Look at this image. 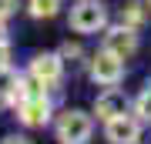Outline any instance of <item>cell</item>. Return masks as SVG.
I'll use <instances>...</instances> for the list:
<instances>
[{
    "label": "cell",
    "mask_w": 151,
    "mask_h": 144,
    "mask_svg": "<svg viewBox=\"0 0 151 144\" xmlns=\"http://www.w3.org/2000/svg\"><path fill=\"white\" fill-rule=\"evenodd\" d=\"M104 4L101 0H81V4H74V10H70V27L81 34H94L97 27H104Z\"/></svg>",
    "instance_id": "6da1fadb"
},
{
    "label": "cell",
    "mask_w": 151,
    "mask_h": 144,
    "mask_svg": "<svg viewBox=\"0 0 151 144\" xmlns=\"http://www.w3.org/2000/svg\"><path fill=\"white\" fill-rule=\"evenodd\" d=\"M17 80H20V77H17L10 67H0V94H4V97H7V94H14Z\"/></svg>",
    "instance_id": "8fae6325"
},
{
    "label": "cell",
    "mask_w": 151,
    "mask_h": 144,
    "mask_svg": "<svg viewBox=\"0 0 151 144\" xmlns=\"http://www.w3.org/2000/svg\"><path fill=\"white\" fill-rule=\"evenodd\" d=\"M121 74H124L121 57H114L111 50H101V54L91 60V77H94V80H101V84H118Z\"/></svg>",
    "instance_id": "3957f363"
},
{
    "label": "cell",
    "mask_w": 151,
    "mask_h": 144,
    "mask_svg": "<svg viewBox=\"0 0 151 144\" xmlns=\"http://www.w3.org/2000/svg\"><path fill=\"white\" fill-rule=\"evenodd\" d=\"M57 138H60V144H84L87 138H91V117L81 114V111L60 114V121H57Z\"/></svg>",
    "instance_id": "7a4b0ae2"
},
{
    "label": "cell",
    "mask_w": 151,
    "mask_h": 144,
    "mask_svg": "<svg viewBox=\"0 0 151 144\" xmlns=\"http://www.w3.org/2000/svg\"><path fill=\"white\" fill-rule=\"evenodd\" d=\"M148 4H151V0H148Z\"/></svg>",
    "instance_id": "2e32d148"
},
{
    "label": "cell",
    "mask_w": 151,
    "mask_h": 144,
    "mask_svg": "<svg viewBox=\"0 0 151 144\" xmlns=\"http://www.w3.org/2000/svg\"><path fill=\"white\" fill-rule=\"evenodd\" d=\"M138 114H141V121H151V91L138 97Z\"/></svg>",
    "instance_id": "7c38bea8"
},
{
    "label": "cell",
    "mask_w": 151,
    "mask_h": 144,
    "mask_svg": "<svg viewBox=\"0 0 151 144\" xmlns=\"http://www.w3.org/2000/svg\"><path fill=\"white\" fill-rule=\"evenodd\" d=\"M30 14L34 17H54L57 14V0H30Z\"/></svg>",
    "instance_id": "30bf717a"
},
{
    "label": "cell",
    "mask_w": 151,
    "mask_h": 144,
    "mask_svg": "<svg viewBox=\"0 0 151 144\" xmlns=\"http://www.w3.org/2000/svg\"><path fill=\"white\" fill-rule=\"evenodd\" d=\"M104 50H111L114 54V57H131V54H134L138 50V37H134V34H131V27H114V30L111 34H104Z\"/></svg>",
    "instance_id": "277c9868"
},
{
    "label": "cell",
    "mask_w": 151,
    "mask_h": 144,
    "mask_svg": "<svg viewBox=\"0 0 151 144\" xmlns=\"http://www.w3.org/2000/svg\"><path fill=\"white\" fill-rule=\"evenodd\" d=\"M4 144H30V141H27V138H7Z\"/></svg>",
    "instance_id": "5bb4252c"
},
{
    "label": "cell",
    "mask_w": 151,
    "mask_h": 144,
    "mask_svg": "<svg viewBox=\"0 0 151 144\" xmlns=\"http://www.w3.org/2000/svg\"><path fill=\"white\" fill-rule=\"evenodd\" d=\"M0 40H4V24H0Z\"/></svg>",
    "instance_id": "9a60e30c"
},
{
    "label": "cell",
    "mask_w": 151,
    "mask_h": 144,
    "mask_svg": "<svg viewBox=\"0 0 151 144\" xmlns=\"http://www.w3.org/2000/svg\"><path fill=\"white\" fill-rule=\"evenodd\" d=\"M124 107H128V101H124L121 91H104V94L94 101V114H97L101 121H114V117L124 114Z\"/></svg>",
    "instance_id": "ba28073f"
},
{
    "label": "cell",
    "mask_w": 151,
    "mask_h": 144,
    "mask_svg": "<svg viewBox=\"0 0 151 144\" xmlns=\"http://www.w3.org/2000/svg\"><path fill=\"white\" fill-rule=\"evenodd\" d=\"M141 138V128H138V121H131V117H114L108 121V141L111 144H138Z\"/></svg>",
    "instance_id": "52a82bcc"
},
{
    "label": "cell",
    "mask_w": 151,
    "mask_h": 144,
    "mask_svg": "<svg viewBox=\"0 0 151 144\" xmlns=\"http://www.w3.org/2000/svg\"><path fill=\"white\" fill-rule=\"evenodd\" d=\"M50 117V104L44 94H30L27 101H20V121L30 124V128H40V124H47Z\"/></svg>",
    "instance_id": "5b68a950"
},
{
    "label": "cell",
    "mask_w": 151,
    "mask_h": 144,
    "mask_svg": "<svg viewBox=\"0 0 151 144\" xmlns=\"http://www.w3.org/2000/svg\"><path fill=\"white\" fill-rule=\"evenodd\" d=\"M30 74H34L37 84H57L60 80V57H54V54H37L30 60Z\"/></svg>",
    "instance_id": "8992f818"
},
{
    "label": "cell",
    "mask_w": 151,
    "mask_h": 144,
    "mask_svg": "<svg viewBox=\"0 0 151 144\" xmlns=\"http://www.w3.org/2000/svg\"><path fill=\"white\" fill-rule=\"evenodd\" d=\"M10 10H14V0H0V20H4Z\"/></svg>",
    "instance_id": "4fadbf2b"
},
{
    "label": "cell",
    "mask_w": 151,
    "mask_h": 144,
    "mask_svg": "<svg viewBox=\"0 0 151 144\" xmlns=\"http://www.w3.org/2000/svg\"><path fill=\"white\" fill-rule=\"evenodd\" d=\"M141 20H145V10H141L138 4H128V7L121 10V24H124V27H131V30H134Z\"/></svg>",
    "instance_id": "9c48e42d"
}]
</instances>
